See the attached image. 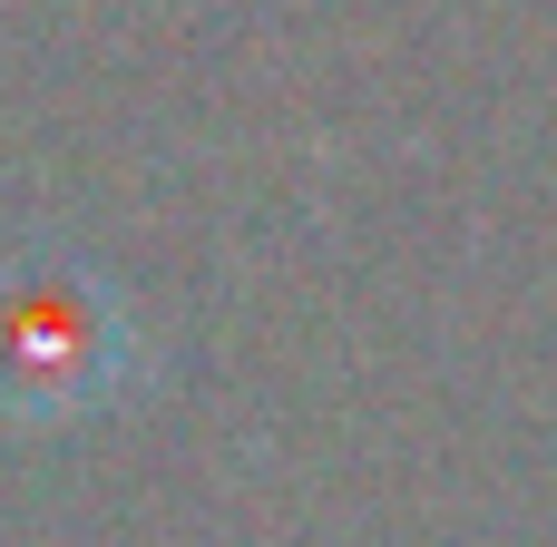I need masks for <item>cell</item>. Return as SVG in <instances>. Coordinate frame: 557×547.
Returning a JSON list of instances; mask_svg holds the SVG:
<instances>
[{"mask_svg": "<svg viewBox=\"0 0 557 547\" xmlns=\"http://www.w3.org/2000/svg\"><path fill=\"white\" fill-rule=\"evenodd\" d=\"M137 343H127V313L78 274V264H0V411L20 421H69V411H98L117 382H127Z\"/></svg>", "mask_w": 557, "mask_h": 547, "instance_id": "obj_1", "label": "cell"}]
</instances>
